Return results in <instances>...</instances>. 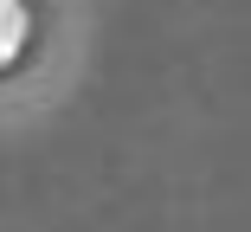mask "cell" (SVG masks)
Wrapping results in <instances>:
<instances>
[{"label":"cell","instance_id":"obj_1","mask_svg":"<svg viewBox=\"0 0 251 232\" xmlns=\"http://www.w3.org/2000/svg\"><path fill=\"white\" fill-rule=\"evenodd\" d=\"M20 39H26V0H0V65L20 52Z\"/></svg>","mask_w":251,"mask_h":232}]
</instances>
